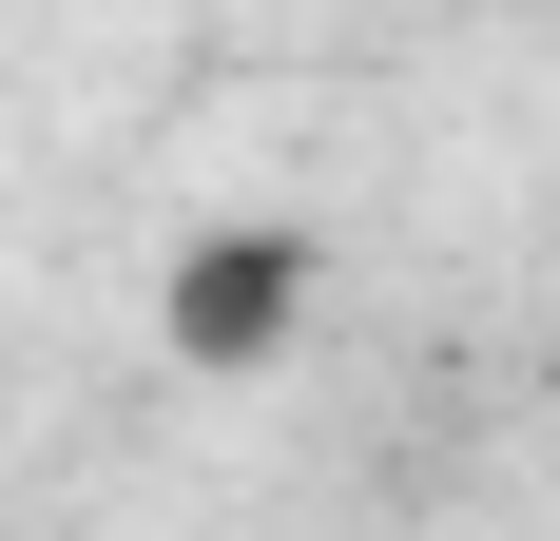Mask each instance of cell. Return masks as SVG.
Returning <instances> with one entry per match:
<instances>
[{
  "mask_svg": "<svg viewBox=\"0 0 560 541\" xmlns=\"http://www.w3.org/2000/svg\"><path fill=\"white\" fill-rule=\"evenodd\" d=\"M290 329H310V232H271V214L194 232V252L155 270V348H174V368H213V387L290 368Z\"/></svg>",
  "mask_w": 560,
  "mask_h": 541,
  "instance_id": "1",
  "label": "cell"
}]
</instances>
